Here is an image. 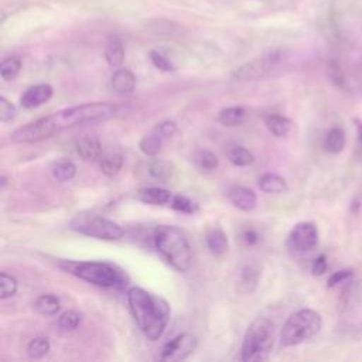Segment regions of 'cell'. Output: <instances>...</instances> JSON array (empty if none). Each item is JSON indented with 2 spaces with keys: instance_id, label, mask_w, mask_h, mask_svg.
Returning <instances> with one entry per match:
<instances>
[{
  "instance_id": "cell-1",
  "label": "cell",
  "mask_w": 362,
  "mask_h": 362,
  "mask_svg": "<svg viewBox=\"0 0 362 362\" xmlns=\"http://www.w3.org/2000/svg\"><path fill=\"white\" fill-rule=\"evenodd\" d=\"M119 115V106L110 102H89L59 109L48 116H42L11 132L13 143H37L54 137L65 130L85 124H93L113 119Z\"/></svg>"
},
{
  "instance_id": "cell-2",
  "label": "cell",
  "mask_w": 362,
  "mask_h": 362,
  "mask_svg": "<svg viewBox=\"0 0 362 362\" xmlns=\"http://www.w3.org/2000/svg\"><path fill=\"white\" fill-rule=\"evenodd\" d=\"M130 314L148 341H157L165 331L170 321V304L139 286H133L126 293Z\"/></svg>"
},
{
  "instance_id": "cell-3",
  "label": "cell",
  "mask_w": 362,
  "mask_h": 362,
  "mask_svg": "<svg viewBox=\"0 0 362 362\" xmlns=\"http://www.w3.org/2000/svg\"><path fill=\"white\" fill-rule=\"evenodd\" d=\"M153 243L161 257L177 272H187L192 264V249L187 235L174 225H158L153 230Z\"/></svg>"
},
{
  "instance_id": "cell-4",
  "label": "cell",
  "mask_w": 362,
  "mask_h": 362,
  "mask_svg": "<svg viewBox=\"0 0 362 362\" xmlns=\"http://www.w3.org/2000/svg\"><path fill=\"white\" fill-rule=\"evenodd\" d=\"M59 266L69 274L98 287L112 288V287H122L126 284L127 279L122 270L116 266L98 262V260H88V262H72L64 260Z\"/></svg>"
},
{
  "instance_id": "cell-5",
  "label": "cell",
  "mask_w": 362,
  "mask_h": 362,
  "mask_svg": "<svg viewBox=\"0 0 362 362\" xmlns=\"http://www.w3.org/2000/svg\"><path fill=\"white\" fill-rule=\"evenodd\" d=\"M274 342V325L264 317H256L247 327L242 346L240 359L243 362H263L267 361Z\"/></svg>"
},
{
  "instance_id": "cell-6",
  "label": "cell",
  "mask_w": 362,
  "mask_h": 362,
  "mask_svg": "<svg viewBox=\"0 0 362 362\" xmlns=\"http://www.w3.org/2000/svg\"><path fill=\"white\" fill-rule=\"evenodd\" d=\"M322 327L321 315L311 308H303L291 314L280 331L283 346H296L314 338Z\"/></svg>"
},
{
  "instance_id": "cell-7",
  "label": "cell",
  "mask_w": 362,
  "mask_h": 362,
  "mask_svg": "<svg viewBox=\"0 0 362 362\" xmlns=\"http://www.w3.org/2000/svg\"><path fill=\"white\" fill-rule=\"evenodd\" d=\"M68 228L76 233L102 240H117L124 235L123 228L117 222L92 212H79L74 215Z\"/></svg>"
},
{
  "instance_id": "cell-8",
  "label": "cell",
  "mask_w": 362,
  "mask_h": 362,
  "mask_svg": "<svg viewBox=\"0 0 362 362\" xmlns=\"http://www.w3.org/2000/svg\"><path fill=\"white\" fill-rule=\"evenodd\" d=\"M318 243V229L313 222H298L296 223L288 236L287 246L297 253H307L315 249Z\"/></svg>"
},
{
  "instance_id": "cell-9",
  "label": "cell",
  "mask_w": 362,
  "mask_h": 362,
  "mask_svg": "<svg viewBox=\"0 0 362 362\" xmlns=\"http://www.w3.org/2000/svg\"><path fill=\"white\" fill-rule=\"evenodd\" d=\"M198 346V339L189 332H182L167 341L160 352L163 361H182L188 358Z\"/></svg>"
},
{
  "instance_id": "cell-10",
  "label": "cell",
  "mask_w": 362,
  "mask_h": 362,
  "mask_svg": "<svg viewBox=\"0 0 362 362\" xmlns=\"http://www.w3.org/2000/svg\"><path fill=\"white\" fill-rule=\"evenodd\" d=\"M279 61H280V57L276 52H273L269 57L253 59V61L246 62L245 65L239 66L233 72V76L239 81L259 79V78L264 76L266 74H269L273 69V66H276L279 64Z\"/></svg>"
},
{
  "instance_id": "cell-11",
  "label": "cell",
  "mask_w": 362,
  "mask_h": 362,
  "mask_svg": "<svg viewBox=\"0 0 362 362\" xmlns=\"http://www.w3.org/2000/svg\"><path fill=\"white\" fill-rule=\"evenodd\" d=\"M54 95V89L48 83H37L28 86L20 96V105L24 109H34L47 103Z\"/></svg>"
},
{
  "instance_id": "cell-12",
  "label": "cell",
  "mask_w": 362,
  "mask_h": 362,
  "mask_svg": "<svg viewBox=\"0 0 362 362\" xmlns=\"http://www.w3.org/2000/svg\"><path fill=\"white\" fill-rule=\"evenodd\" d=\"M228 199L229 202L243 211V212H250L256 208L257 204V197L256 192L247 187H242V185H233L228 189Z\"/></svg>"
},
{
  "instance_id": "cell-13",
  "label": "cell",
  "mask_w": 362,
  "mask_h": 362,
  "mask_svg": "<svg viewBox=\"0 0 362 362\" xmlns=\"http://www.w3.org/2000/svg\"><path fill=\"white\" fill-rule=\"evenodd\" d=\"M110 86L119 95H130L136 88V76L127 68H116L110 78Z\"/></svg>"
},
{
  "instance_id": "cell-14",
  "label": "cell",
  "mask_w": 362,
  "mask_h": 362,
  "mask_svg": "<svg viewBox=\"0 0 362 362\" xmlns=\"http://www.w3.org/2000/svg\"><path fill=\"white\" fill-rule=\"evenodd\" d=\"M205 245L214 256H222L228 252L229 240L221 226H212L205 233Z\"/></svg>"
},
{
  "instance_id": "cell-15",
  "label": "cell",
  "mask_w": 362,
  "mask_h": 362,
  "mask_svg": "<svg viewBox=\"0 0 362 362\" xmlns=\"http://www.w3.org/2000/svg\"><path fill=\"white\" fill-rule=\"evenodd\" d=\"M76 153L85 161H96L102 156V144L96 136L86 134L76 141Z\"/></svg>"
},
{
  "instance_id": "cell-16",
  "label": "cell",
  "mask_w": 362,
  "mask_h": 362,
  "mask_svg": "<svg viewBox=\"0 0 362 362\" xmlns=\"http://www.w3.org/2000/svg\"><path fill=\"white\" fill-rule=\"evenodd\" d=\"M137 199L148 205L163 206L167 204L170 205L173 199V194L171 191L161 187H146L137 191Z\"/></svg>"
},
{
  "instance_id": "cell-17",
  "label": "cell",
  "mask_w": 362,
  "mask_h": 362,
  "mask_svg": "<svg viewBox=\"0 0 362 362\" xmlns=\"http://www.w3.org/2000/svg\"><path fill=\"white\" fill-rule=\"evenodd\" d=\"M247 110L243 106H228L219 110L216 120L225 127H236L246 122Z\"/></svg>"
},
{
  "instance_id": "cell-18",
  "label": "cell",
  "mask_w": 362,
  "mask_h": 362,
  "mask_svg": "<svg viewBox=\"0 0 362 362\" xmlns=\"http://www.w3.org/2000/svg\"><path fill=\"white\" fill-rule=\"evenodd\" d=\"M257 185L266 194H281L288 189L286 180L276 173H264L259 177Z\"/></svg>"
},
{
  "instance_id": "cell-19",
  "label": "cell",
  "mask_w": 362,
  "mask_h": 362,
  "mask_svg": "<svg viewBox=\"0 0 362 362\" xmlns=\"http://www.w3.org/2000/svg\"><path fill=\"white\" fill-rule=\"evenodd\" d=\"M267 130L276 137H284L291 129V120L283 115H267L264 117Z\"/></svg>"
},
{
  "instance_id": "cell-20",
  "label": "cell",
  "mask_w": 362,
  "mask_h": 362,
  "mask_svg": "<svg viewBox=\"0 0 362 362\" xmlns=\"http://www.w3.org/2000/svg\"><path fill=\"white\" fill-rule=\"evenodd\" d=\"M105 58L109 66L119 68L124 58V48L119 38H110L105 47Z\"/></svg>"
},
{
  "instance_id": "cell-21",
  "label": "cell",
  "mask_w": 362,
  "mask_h": 362,
  "mask_svg": "<svg viewBox=\"0 0 362 362\" xmlns=\"http://www.w3.org/2000/svg\"><path fill=\"white\" fill-rule=\"evenodd\" d=\"M34 308L41 315H55L61 310V301L54 294H41L35 298Z\"/></svg>"
},
{
  "instance_id": "cell-22",
  "label": "cell",
  "mask_w": 362,
  "mask_h": 362,
  "mask_svg": "<svg viewBox=\"0 0 362 362\" xmlns=\"http://www.w3.org/2000/svg\"><path fill=\"white\" fill-rule=\"evenodd\" d=\"M345 146V133L341 127H332L324 137V148L328 153H339Z\"/></svg>"
},
{
  "instance_id": "cell-23",
  "label": "cell",
  "mask_w": 362,
  "mask_h": 362,
  "mask_svg": "<svg viewBox=\"0 0 362 362\" xmlns=\"http://www.w3.org/2000/svg\"><path fill=\"white\" fill-rule=\"evenodd\" d=\"M228 160L235 167H247L255 163V156L249 148L243 146H235L229 150Z\"/></svg>"
},
{
  "instance_id": "cell-24",
  "label": "cell",
  "mask_w": 362,
  "mask_h": 362,
  "mask_svg": "<svg viewBox=\"0 0 362 362\" xmlns=\"http://www.w3.org/2000/svg\"><path fill=\"white\" fill-rule=\"evenodd\" d=\"M161 147H163V139L156 132L143 136L139 141L140 151L147 157H156L161 151Z\"/></svg>"
},
{
  "instance_id": "cell-25",
  "label": "cell",
  "mask_w": 362,
  "mask_h": 362,
  "mask_svg": "<svg viewBox=\"0 0 362 362\" xmlns=\"http://www.w3.org/2000/svg\"><path fill=\"white\" fill-rule=\"evenodd\" d=\"M51 173H52V177L57 180V181H61V182H66V181H71L75 175H76V165L71 161V160H59L57 161L52 168H51Z\"/></svg>"
},
{
  "instance_id": "cell-26",
  "label": "cell",
  "mask_w": 362,
  "mask_h": 362,
  "mask_svg": "<svg viewBox=\"0 0 362 362\" xmlns=\"http://www.w3.org/2000/svg\"><path fill=\"white\" fill-rule=\"evenodd\" d=\"M123 156L122 154H109L100 158L99 161V168L102 171V174H105L106 177H115L120 173L122 167H123Z\"/></svg>"
},
{
  "instance_id": "cell-27",
  "label": "cell",
  "mask_w": 362,
  "mask_h": 362,
  "mask_svg": "<svg viewBox=\"0 0 362 362\" xmlns=\"http://www.w3.org/2000/svg\"><path fill=\"white\" fill-rule=\"evenodd\" d=\"M51 349V344L48 341V338L45 337H35L33 339H30V342L27 344V355L31 359H40L44 358Z\"/></svg>"
},
{
  "instance_id": "cell-28",
  "label": "cell",
  "mask_w": 362,
  "mask_h": 362,
  "mask_svg": "<svg viewBox=\"0 0 362 362\" xmlns=\"http://www.w3.org/2000/svg\"><path fill=\"white\" fill-rule=\"evenodd\" d=\"M21 71V61L18 57H8L0 64V75L4 81H14Z\"/></svg>"
},
{
  "instance_id": "cell-29",
  "label": "cell",
  "mask_w": 362,
  "mask_h": 362,
  "mask_svg": "<svg viewBox=\"0 0 362 362\" xmlns=\"http://www.w3.org/2000/svg\"><path fill=\"white\" fill-rule=\"evenodd\" d=\"M170 206H171V209H174L180 214H187V215H192L194 212L198 211V205L191 198H188L187 195H181V194L173 195Z\"/></svg>"
},
{
  "instance_id": "cell-30",
  "label": "cell",
  "mask_w": 362,
  "mask_h": 362,
  "mask_svg": "<svg viewBox=\"0 0 362 362\" xmlns=\"http://www.w3.org/2000/svg\"><path fill=\"white\" fill-rule=\"evenodd\" d=\"M148 174L156 180H167L173 174V165L168 161L156 158L148 164Z\"/></svg>"
},
{
  "instance_id": "cell-31",
  "label": "cell",
  "mask_w": 362,
  "mask_h": 362,
  "mask_svg": "<svg viewBox=\"0 0 362 362\" xmlns=\"http://www.w3.org/2000/svg\"><path fill=\"white\" fill-rule=\"evenodd\" d=\"M195 163L204 171H214L219 165V158L209 150H199L195 156Z\"/></svg>"
},
{
  "instance_id": "cell-32",
  "label": "cell",
  "mask_w": 362,
  "mask_h": 362,
  "mask_svg": "<svg viewBox=\"0 0 362 362\" xmlns=\"http://www.w3.org/2000/svg\"><path fill=\"white\" fill-rule=\"evenodd\" d=\"M81 321H82V314L75 311V310L64 311L58 317V325L64 331H74V329H76L79 327Z\"/></svg>"
},
{
  "instance_id": "cell-33",
  "label": "cell",
  "mask_w": 362,
  "mask_h": 362,
  "mask_svg": "<svg viewBox=\"0 0 362 362\" xmlns=\"http://www.w3.org/2000/svg\"><path fill=\"white\" fill-rule=\"evenodd\" d=\"M17 288H18L17 280L11 274L3 272L0 274V298L6 300L13 297L17 293Z\"/></svg>"
},
{
  "instance_id": "cell-34",
  "label": "cell",
  "mask_w": 362,
  "mask_h": 362,
  "mask_svg": "<svg viewBox=\"0 0 362 362\" xmlns=\"http://www.w3.org/2000/svg\"><path fill=\"white\" fill-rule=\"evenodd\" d=\"M150 59L153 62V65L164 72H170L175 69V65L173 64V61L160 49H151L150 51Z\"/></svg>"
},
{
  "instance_id": "cell-35",
  "label": "cell",
  "mask_w": 362,
  "mask_h": 362,
  "mask_svg": "<svg viewBox=\"0 0 362 362\" xmlns=\"http://www.w3.org/2000/svg\"><path fill=\"white\" fill-rule=\"evenodd\" d=\"M239 238L240 240L246 245V246H256L259 242H260V233L256 228L247 225V226H243L239 232Z\"/></svg>"
},
{
  "instance_id": "cell-36",
  "label": "cell",
  "mask_w": 362,
  "mask_h": 362,
  "mask_svg": "<svg viewBox=\"0 0 362 362\" xmlns=\"http://www.w3.org/2000/svg\"><path fill=\"white\" fill-rule=\"evenodd\" d=\"M16 113H17L16 106L4 96H0V120L3 123H8V122L14 120Z\"/></svg>"
},
{
  "instance_id": "cell-37",
  "label": "cell",
  "mask_w": 362,
  "mask_h": 362,
  "mask_svg": "<svg viewBox=\"0 0 362 362\" xmlns=\"http://www.w3.org/2000/svg\"><path fill=\"white\" fill-rule=\"evenodd\" d=\"M154 132L164 140L168 137H173L177 133V123L173 120H164L158 123L154 129Z\"/></svg>"
},
{
  "instance_id": "cell-38",
  "label": "cell",
  "mask_w": 362,
  "mask_h": 362,
  "mask_svg": "<svg viewBox=\"0 0 362 362\" xmlns=\"http://www.w3.org/2000/svg\"><path fill=\"white\" fill-rule=\"evenodd\" d=\"M257 277H259V273L256 269H253L252 266H245L240 272V284L247 286V290L250 291L252 288L249 287V284H252L255 287L257 283Z\"/></svg>"
},
{
  "instance_id": "cell-39",
  "label": "cell",
  "mask_w": 362,
  "mask_h": 362,
  "mask_svg": "<svg viewBox=\"0 0 362 362\" xmlns=\"http://www.w3.org/2000/svg\"><path fill=\"white\" fill-rule=\"evenodd\" d=\"M351 277H352V272H349V270H338V272H335L334 274L329 276V279L327 281V286L328 287L339 286L342 283H346Z\"/></svg>"
},
{
  "instance_id": "cell-40",
  "label": "cell",
  "mask_w": 362,
  "mask_h": 362,
  "mask_svg": "<svg viewBox=\"0 0 362 362\" xmlns=\"http://www.w3.org/2000/svg\"><path fill=\"white\" fill-rule=\"evenodd\" d=\"M311 272L314 276H321L327 272V259L324 255H320L318 257L314 259L313 266H311Z\"/></svg>"
},
{
  "instance_id": "cell-41",
  "label": "cell",
  "mask_w": 362,
  "mask_h": 362,
  "mask_svg": "<svg viewBox=\"0 0 362 362\" xmlns=\"http://www.w3.org/2000/svg\"><path fill=\"white\" fill-rule=\"evenodd\" d=\"M356 123H358V126H356L358 127V141H359V147L362 148V122L358 120Z\"/></svg>"
},
{
  "instance_id": "cell-42",
  "label": "cell",
  "mask_w": 362,
  "mask_h": 362,
  "mask_svg": "<svg viewBox=\"0 0 362 362\" xmlns=\"http://www.w3.org/2000/svg\"><path fill=\"white\" fill-rule=\"evenodd\" d=\"M6 185H7V178H6V175H1V178H0V188L4 189Z\"/></svg>"
}]
</instances>
